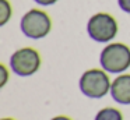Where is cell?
<instances>
[{"mask_svg": "<svg viewBox=\"0 0 130 120\" xmlns=\"http://www.w3.org/2000/svg\"><path fill=\"white\" fill-rule=\"evenodd\" d=\"M99 63L110 74H122L130 67V47L120 42L108 43L99 55Z\"/></svg>", "mask_w": 130, "mask_h": 120, "instance_id": "cell-1", "label": "cell"}, {"mask_svg": "<svg viewBox=\"0 0 130 120\" xmlns=\"http://www.w3.org/2000/svg\"><path fill=\"white\" fill-rule=\"evenodd\" d=\"M110 78L108 71L104 68H90L83 73L80 77L78 87L83 95L91 99H99L104 98L106 94L110 92Z\"/></svg>", "mask_w": 130, "mask_h": 120, "instance_id": "cell-2", "label": "cell"}, {"mask_svg": "<svg viewBox=\"0 0 130 120\" xmlns=\"http://www.w3.org/2000/svg\"><path fill=\"white\" fill-rule=\"evenodd\" d=\"M20 29L29 39H42L51 32L52 20L46 11L41 8H31L21 18Z\"/></svg>", "mask_w": 130, "mask_h": 120, "instance_id": "cell-3", "label": "cell"}, {"mask_svg": "<svg viewBox=\"0 0 130 120\" xmlns=\"http://www.w3.org/2000/svg\"><path fill=\"white\" fill-rule=\"evenodd\" d=\"M118 22L108 13H96L88 20L87 32L90 38L99 43L110 42L118 35Z\"/></svg>", "mask_w": 130, "mask_h": 120, "instance_id": "cell-4", "label": "cell"}, {"mask_svg": "<svg viewBox=\"0 0 130 120\" xmlns=\"http://www.w3.org/2000/svg\"><path fill=\"white\" fill-rule=\"evenodd\" d=\"M41 67V55L34 47L17 49L10 57V68L20 77H29Z\"/></svg>", "mask_w": 130, "mask_h": 120, "instance_id": "cell-5", "label": "cell"}, {"mask_svg": "<svg viewBox=\"0 0 130 120\" xmlns=\"http://www.w3.org/2000/svg\"><path fill=\"white\" fill-rule=\"evenodd\" d=\"M110 96L120 105H130V74H119L110 85Z\"/></svg>", "mask_w": 130, "mask_h": 120, "instance_id": "cell-6", "label": "cell"}, {"mask_svg": "<svg viewBox=\"0 0 130 120\" xmlns=\"http://www.w3.org/2000/svg\"><path fill=\"white\" fill-rule=\"evenodd\" d=\"M94 120H123V113L116 108L106 106L96 112Z\"/></svg>", "mask_w": 130, "mask_h": 120, "instance_id": "cell-7", "label": "cell"}, {"mask_svg": "<svg viewBox=\"0 0 130 120\" xmlns=\"http://www.w3.org/2000/svg\"><path fill=\"white\" fill-rule=\"evenodd\" d=\"M13 15V8H11V3L9 0H0V25H4L9 22V20Z\"/></svg>", "mask_w": 130, "mask_h": 120, "instance_id": "cell-8", "label": "cell"}, {"mask_svg": "<svg viewBox=\"0 0 130 120\" xmlns=\"http://www.w3.org/2000/svg\"><path fill=\"white\" fill-rule=\"evenodd\" d=\"M0 88H3L7 84V80H9V70L4 64H0Z\"/></svg>", "mask_w": 130, "mask_h": 120, "instance_id": "cell-9", "label": "cell"}, {"mask_svg": "<svg viewBox=\"0 0 130 120\" xmlns=\"http://www.w3.org/2000/svg\"><path fill=\"white\" fill-rule=\"evenodd\" d=\"M118 4L124 13L130 14V0H118Z\"/></svg>", "mask_w": 130, "mask_h": 120, "instance_id": "cell-10", "label": "cell"}, {"mask_svg": "<svg viewBox=\"0 0 130 120\" xmlns=\"http://www.w3.org/2000/svg\"><path fill=\"white\" fill-rule=\"evenodd\" d=\"M37 4H39V6H43V7H46V6H52V4H55V3L57 2V0H34Z\"/></svg>", "mask_w": 130, "mask_h": 120, "instance_id": "cell-11", "label": "cell"}, {"mask_svg": "<svg viewBox=\"0 0 130 120\" xmlns=\"http://www.w3.org/2000/svg\"><path fill=\"white\" fill-rule=\"evenodd\" d=\"M51 120H71L69 116H64V114H59V116H55L53 119H51Z\"/></svg>", "mask_w": 130, "mask_h": 120, "instance_id": "cell-12", "label": "cell"}, {"mask_svg": "<svg viewBox=\"0 0 130 120\" xmlns=\"http://www.w3.org/2000/svg\"><path fill=\"white\" fill-rule=\"evenodd\" d=\"M2 120H15V119H13V117H3Z\"/></svg>", "mask_w": 130, "mask_h": 120, "instance_id": "cell-13", "label": "cell"}]
</instances>
